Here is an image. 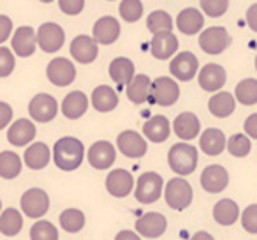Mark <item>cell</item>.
Returning <instances> with one entry per match:
<instances>
[{"instance_id":"obj_33","label":"cell","mask_w":257,"mask_h":240,"mask_svg":"<svg viewBox=\"0 0 257 240\" xmlns=\"http://www.w3.org/2000/svg\"><path fill=\"white\" fill-rule=\"evenodd\" d=\"M152 79L148 78L147 74H136L134 79L125 87V92H127V97L131 103L134 104H143L148 103L152 94Z\"/></svg>"},{"instance_id":"obj_6","label":"cell","mask_w":257,"mask_h":240,"mask_svg":"<svg viewBox=\"0 0 257 240\" xmlns=\"http://www.w3.org/2000/svg\"><path fill=\"white\" fill-rule=\"evenodd\" d=\"M20 205H22V210L27 217L41 219L43 215H46L48 208H50V196L44 189L32 187V189L23 193Z\"/></svg>"},{"instance_id":"obj_13","label":"cell","mask_w":257,"mask_h":240,"mask_svg":"<svg viewBox=\"0 0 257 240\" xmlns=\"http://www.w3.org/2000/svg\"><path fill=\"white\" fill-rule=\"evenodd\" d=\"M86 159H88L92 168L109 170L111 166H113L114 159H116V148H114V145L109 143V141L99 140L88 148Z\"/></svg>"},{"instance_id":"obj_17","label":"cell","mask_w":257,"mask_h":240,"mask_svg":"<svg viewBox=\"0 0 257 240\" xmlns=\"http://www.w3.org/2000/svg\"><path fill=\"white\" fill-rule=\"evenodd\" d=\"M199 184L210 194L222 193L229 186V173L222 165H210L201 173Z\"/></svg>"},{"instance_id":"obj_5","label":"cell","mask_w":257,"mask_h":240,"mask_svg":"<svg viewBox=\"0 0 257 240\" xmlns=\"http://www.w3.org/2000/svg\"><path fill=\"white\" fill-rule=\"evenodd\" d=\"M180 99V85L173 76H159L152 83V94L148 103L159 106H173Z\"/></svg>"},{"instance_id":"obj_12","label":"cell","mask_w":257,"mask_h":240,"mask_svg":"<svg viewBox=\"0 0 257 240\" xmlns=\"http://www.w3.org/2000/svg\"><path fill=\"white\" fill-rule=\"evenodd\" d=\"M136 182H134V177L131 172L123 168H116L113 172L107 173L106 177V189L111 196L114 198H127L128 194L133 193Z\"/></svg>"},{"instance_id":"obj_8","label":"cell","mask_w":257,"mask_h":240,"mask_svg":"<svg viewBox=\"0 0 257 240\" xmlns=\"http://www.w3.org/2000/svg\"><path fill=\"white\" fill-rule=\"evenodd\" d=\"M169 72L178 82H190L199 72V60L192 51H180L169 62Z\"/></svg>"},{"instance_id":"obj_48","label":"cell","mask_w":257,"mask_h":240,"mask_svg":"<svg viewBox=\"0 0 257 240\" xmlns=\"http://www.w3.org/2000/svg\"><path fill=\"white\" fill-rule=\"evenodd\" d=\"M243 131H245L246 136H250L252 140H257V113H252L245 118Z\"/></svg>"},{"instance_id":"obj_14","label":"cell","mask_w":257,"mask_h":240,"mask_svg":"<svg viewBox=\"0 0 257 240\" xmlns=\"http://www.w3.org/2000/svg\"><path fill=\"white\" fill-rule=\"evenodd\" d=\"M134 228L145 238H159L168 229V219L161 212H147L138 219Z\"/></svg>"},{"instance_id":"obj_19","label":"cell","mask_w":257,"mask_h":240,"mask_svg":"<svg viewBox=\"0 0 257 240\" xmlns=\"http://www.w3.org/2000/svg\"><path fill=\"white\" fill-rule=\"evenodd\" d=\"M173 131L183 141L196 140L201 134V120L192 111H182L178 117L173 120Z\"/></svg>"},{"instance_id":"obj_26","label":"cell","mask_w":257,"mask_h":240,"mask_svg":"<svg viewBox=\"0 0 257 240\" xmlns=\"http://www.w3.org/2000/svg\"><path fill=\"white\" fill-rule=\"evenodd\" d=\"M36 138V126L29 118H20L8 129V141L15 147H25Z\"/></svg>"},{"instance_id":"obj_30","label":"cell","mask_w":257,"mask_h":240,"mask_svg":"<svg viewBox=\"0 0 257 240\" xmlns=\"http://www.w3.org/2000/svg\"><path fill=\"white\" fill-rule=\"evenodd\" d=\"M241 217V210H239L238 203L231 198H222L217 201L213 207V219L217 224L220 226H232L236 221Z\"/></svg>"},{"instance_id":"obj_53","label":"cell","mask_w":257,"mask_h":240,"mask_svg":"<svg viewBox=\"0 0 257 240\" xmlns=\"http://www.w3.org/2000/svg\"><path fill=\"white\" fill-rule=\"evenodd\" d=\"M0 214H2V201H0Z\"/></svg>"},{"instance_id":"obj_34","label":"cell","mask_w":257,"mask_h":240,"mask_svg":"<svg viewBox=\"0 0 257 240\" xmlns=\"http://www.w3.org/2000/svg\"><path fill=\"white\" fill-rule=\"evenodd\" d=\"M23 228V215L16 208H6L0 214V233L6 236H16Z\"/></svg>"},{"instance_id":"obj_27","label":"cell","mask_w":257,"mask_h":240,"mask_svg":"<svg viewBox=\"0 0 257 240\" xmlns=\"http://www.w3.org/2000/svg\"><path fill=\"white\" fill-rule=\"evenodd\" d=\"M88 97L81 90H74V92H69L67 96L62 101V113L69 120H76V118H81L83 115L88 110Z\"/></svg>"},{"instance_id":"obj_47","label":"cell","mask_w":257,"mask_h":240,"mask_svg":"<svg viewBox=\"0 0 257 240\" xmlns=\"http://www.w3.org/2000/svg\"><path fill=\"white\" fill-rule=\"evenodd\" d=\"M11 32H13L11 18L6 15H0V44L6 43V41L11 37Z\"/></svg>"},{"instance_id":"obj_16","label":"cell","mask_w":257,"mask_h":240,"mask_svg":"<svg viewBox=\"0 0 257 240\" xmlns=\"http://www.w3.org/2000/svg\"><path fill=\"white\" fill-rule=\"evenodd\" d=\"M46 76L53 85L57 87H67L76 79V67L71 60L65 57H58L48 64Z\"/></svg>"},{"instance_id":"obj_52","label":"cell","mask_w":257,"mask_h":240,"mask_svg":"<svg viewBox=\"0 0 257 240\" xmlns=\"http://www.w3.org/2000/svg\"><path fill=\"white\" fill-rule=\"evenodd\" d=\"M39 2H44V4H50V2H53V0H39Z\"/></svg>"},{"instance_id":"obj_18","label":"cell","mask_w":257,"mask_h":240,"mask_svg":"<svg viewBox=\"0 0 257 240\" xmlns=\"http://www.w3.org/2000/svg\"><path fill=\"white\" fill-rule=\"evenodd\" d=\"M178 37L173 34V30H164V32L154 34L150 43V51L157 60H169L178 51Z\"/></svg>"},{"instance_id":"obj_54","label":"cell","mask_w":257,"mask_h":240,"mask_svg":"<svg viewBox=\"0 0 257 240\" xmlns=\"http://www.w3.org/2000/svg\"><path fill=\"white\" fill-rule=\"evenodd\" d=\"M255 71H257V57H255Z\"/></svg>"},{"instance_id":"obj_1","label":"cell","mask_w":257,"mask_h":240,"mask_svg":"<svg viewBox=\"0 0 257 240\" xmlns=\"http://www.w3.org/2000/svg\"><path fill=\"white\" fill-rule=\"evenodd\" d=\"M85 159V147L78 138L64 136L53 147V161L62 172H74Z\"/></svg>"},{"instance_id":"obj_9","label":"cell","mask_w":257,"mask_h":240,"mask_svg":"<svg viewBox=\"0 0 257 240\" xmlns=\"http://www.w3.org/2000/svg\"><path fill=\"white\" fill-rule=\"evenodd\" d=\"M58 113V103L50 94H37L29 103V115L39 124L51 122Z\"/></svg>"},{"instance_id":"obj_50","label":"cell","mask_w":257,"mask_h":240,"mask_svg":"<svg viewBox=\"0 0 257 240\" xmlns=\"http://www.w3.org/2000/svg\"><path fill=\"white\" fill-rule=\"evenodd\" d=\"M114 240H141V235L138 231H131V229H121L116 233Z\"/></svg>"},{"instance_id":"obj_45","label":"cell","mask_w":257,"mask_h":240,"mask_svg":"<svg viewBox=\"0 0 257 240\" xmlns=\"http://www.w3.org/2000/svg\"><path fill=\"white\" fill-rule=\"evenodd\" d=\"M58 6H60L64 15L76 16L85 8V0H58Z\"/></svg>"},{"instance_id":"obj_32","label":"cell","mask_w":257,"mask_h":240,"mask_svg":"<svg viewBox=\"0 0 257 240\" xmlns=\"http://www.w3.org/2000/svg\"><path fill=\"white\" fill-rule=\"evenodd\" d=\"M50 159H51V150L46 143H43V141H36V143L29 145L25 150V155H23L25 166L30 170L46 168Z\"/></svg>"},{"instance_id":"obj_36","label":"cell","mask_w":257,"mask_h":240,"mask_svg":"<svg viewBox=\"0 0 257 240\" xmlns=\"http://www.w3.org/2000/svg\"><path fill=\"white\" fill-rule=\"evenodd\" d=\"M234 97L243 106H253L257 104V79L255 78H245L236 85Z\"/></svg>"},{"instance_id":"obj_42","label":"cell","mask_w":257,"mask_h":240,"mask_svg":"<svg viewBox=\"0 0 257 240\" xmlns=\"http://www.w3.org/2000/svg\"><path fill=\"white\" fill-rule=\"evenodd\" d=\"M201 11L210 18H220L227 13L229 0H199Z\"/></svg>"},{"instance_id":"obj_21","label":"cell","mask_w":257,"mask_h":240,"mask_svg":"<svg viewBox=\"0 0 257 240\" xmlns=\"http://www.w3.org/2000/svg\"><path fill=\"white\" fill-rule=\"evenodd\" d=\"M71 55L79 64H92L99 55V43L92 36H78L71 43Z\"/></svg>"},{"instance_id":"obj_11","label":"cell","mask_w":257,"mask_h":240,"mask_svg":"<svg viewBox=\"0 0 257 240\" xmlns=\"http://www.w3.org/2000/svg\"><path fill=\"white\" fill-rule=\"evenodd\" d=\"M65 34L60 25L53 22L43 23L37 30V44L44 53H55L64 46Z\"/></svg>"},{"instance_id":"obj_39","label":"cell","mask_w":257,"mask_h":240,"mask_svg":"<svg viewBox=\"0 0 257 240\" xmlns=\"http://www.w3.org/2000/svg\"><path fill=\"white\" fill-rule=\"evenodd\" d=\"M147 29L150 30L152 34H159L164 32V30H173V18L169 13L166 11H154L148 15L147 18Z\"/></svg>"},{"instance_id":"obj_20","label":"cell","mask_w":257,"mask_h":240,"mask_svg":"<svg viewBox=\"0 0 257 240\" xmlns=\"http://www.w3.org/2000/svg\"><path fill=\"white\" fill-rule=\"evenodd\" d=\"M37 46H39L37 44V32L32 27H20L13 34L11 48L15 51V55H18V57H32L36 53Z\"/></svg>"},{"instance_id":"obj_15","label":"cell","mask_w":257,"mask_h":240,"mask_svg":"<svg viewBox=\"0 0 257 240\" xmlns=\"http://www.w3.org/2000/svg\"><path fill=\"white\" fill-rule=\"evenodd\" d=\"M197 82L203 90L215 94L224 89L225 82H227V72L220 64H206L197 72Z\"/></svg>"},{"instance_id":"obj_28","label":"cell","mask_w":257,"mask_h":240,"mask_svg":"<svg viewBox=\"0 0 257 240\" xmlns=\"http://www.w3.org/2000/svg\"><path fill=\"white\" fill-rule=\"evenodd\" d=\"M236 103H238V101H236L234 94L225 92V90H218V92H215L213 96L210 97V101H208V110H210V113L213 115V117L225 118L234 113Z\"/></svg>"},{"instance_id":"obj_25","label":"cell","mask_w":257,"mask_h":240,"mask_svg":"<svg viewBox=\"0 0 257 240\" xmlns=\"http://www.w3.org/2000/svg\"><path fill=\"white\" fill-rule=\"evenodd\" d=\"M171 134V122L164 115H154L143 124V136L152 143H164Z\"/></svg>"},{"instance_id":"obj_31","label":"cell","mask_w":257,"mask_h":240,"mask_svg":"<svg viewBox=\"0 0 257 240\" xmlns=\"http://www.w3.org/2000/svg\"><path fill=\"white\" fill-rule=\"evenodd\" d=\"M90 103L99 113H109L118 106V94L109 85H99L93 89Z\"/></svg>"},{"instance_id":"obj_10","label":"cell","mask_w":257,"mask_h":240,"mask_svg":"<svg viewBox=\"0 0 257 240\" xmlns=\"http://www.w3.org/2000/svg\"><path fill=\"white\" fill-rule=\"evenodd\" d=\"M116 147L125 157L140 159L148 152L147 138L138 131H121L116 138Z\"/></svg>"},{"instance_id":"obj_23","label":"cell","mask_w":257,"mask_h":240,"mask_svg":"<svg viewBox=\"0 0 257 240\" xmlns=\"http://www.w3.org/2000/svg\"><path fill=\"white\" fill-rule=\"evenodd\" d=\"M199 148L206 155H220L224 150H227V138L217 127H208L199 136Z\"/></svg>"},{"instance_id":"obj_46","label":"cell","mask_w":257,"mask_h":240,"mask_svg":"<svg viewBox=\"0 0 257 240\" xmlns=\"http://www.w3.org/2000/svg\"><path fill=\"white\" fill-rule=\"evenodd\" d=\"M13 120V108L11 104L0 101V131L6 129V127L11 124Z\"/></svg>"},{"instance_id":"obj_40","label":"cell","mask_w":257,"mask_h":240,"mask_svg":"<svg viewBox=\"0 0 257 240\" xmlns=\"http://www.w3.org/2000/svg\"><path fill=\"white\" fill-rule=\"evenodd\" d=\"M30 240H58V229L53 222L39 219L30 228Z\"/></svg>"},{"instance_id":"obj_4","label":"cell","mask_w":257,"mask_h":240,"mask_svg":"<svg viewBox=\"0 0 257 240\" xmlns=\"http://www.w3.org/2000/svg\"><path fill=\"white\" fill-rule=\"evenodd\" d=\"M164 179L155 172H147L140 175L134 187V196L140 203L150 205L159 201V198L164 194Z\"/></svg>"},{"instance_id":"obj_7","label":"cell","mask_w":257,"mask_h":240,"mask_svg":"<svg viewBox=\"0 0 257 240\" xmlns=\"http://www.w3.org/2000/svg\"><path fill=\"white\" fill-rule=\"evenodd\" d=\"M231 44V36L224 27H208L201 32L199 46L208 55H220Z\"/></svg>"},{"instance_id":"obj_29","label":"cell","mask_w":257,"mask_h":240,"mask_svg":"<svg viewBox=\"0 0 257 240\" xmlns=\"http://www.w3.org/2000/svg\"><path fill=\"white\" fill-rule=\"evenodd\" d=\"M109 76L118 87H127L136 76V67L127 57H116L109 64Z\"/></svg>"},{"instance_id":"obj_35","label":"cell","mask_w":257,"mask_h":240,"mask_svg":"<svg viewBox=\"0 0 257 240\" xmlns=\"http://www.w3.org/2000/svg\"><path fill=\"white\" fill-rule=\"evenodd\" d=\"M23 161L18 154L11 150L0 152V177L6 180L16 179V177L22 173Z\"/></svg>"},{"instance_id":"obj_41","label":"cell","mask_w":257,"mask_h":240,"mask_svg":"<svg viewBox=\"0 0 257 240\" xmlns=\"http://www.w3.org/2000/svg\"><path fill=\"white\" fill-rule=\"evenodd\" d=\"M118 11H120L123 22L136 23L143 16V4H141V0H121Z\"/></svg>"},{"instance_id":"obj_3","label":"cell","mask_w":257,"mask_h":240,"mask_svg":"<svg viewBox=\"0 0 257 240\" xmlns=\"http://www.w3.org/2000/svg\"><path fill=\"white\" fill-rule=\"evenodd\" d=\"M164 200L169 208L176 212H182L190 207L194 200L192 186L187 182L185 177H173L164 186Z\"/></svg>"},{"instance_id":"obj_44","label":"cell","mask_w":257,"mask_h":240,"mask_svg":"<svg viewBox=\"0 0 257 240\" xmlns=\"http://www.w3.org/2000/svg\"><path fill=\"white\" fill-rule=\"evenodd\" d=\"M15 51H11L6 46H0V78L11 76V72L15 71Z\"/></svg>"},{"instance_id":"obj_24","label":"cell","mask_w":257,"mask_h":240,"mask_svg":"<svg viewBox=\"0 0 257 240\" xmlns=\"http://www.w3.org/2000/svg\"><path fill=\"white\" fill-rule=\"evenodd\" d=\"M204 13L196 8H187L176 16V29L185 36H196L203 32L204 27Z\"/></svg>"},{"instance_id":"obj_51","label":"cell","mask_w":257,"mask_h":240,"mask_svg":"<svg viewBox=\"0 0 257 240\" xmlns=\"http://www.w3.org/2000/svg\"><path fill=\"white\" fill-rule=\"evenodd\" d=\"M190 240H215V236L208 231H197L190 236Z\"/></svg>"},{"instance_id":"obj_22","label":"cell","mask_w":257,"mask_h":240,"mask_svg":"<svg viewBox=\"0 0 257 240\" xmlns=\"http://www.w3.org/2000/svg\"><path fill=\"white\" fill-rule=\"evenodd\" d=\"M92 37L102 46H109L120 37V23L113 16H102L93 23Z\"/></svg>"},{"instance_id":"obj_2","label":"cell","mask_w":257,"mask_h":240,"mask_svg":"<svg viewBox=\"0 0 257 240\" xmlns=\"http://www.w3.org/2000/svg\"><path fill=\"white\" fill-rule=\"evenodd\" d=\"M197 161H199V148L189 145L187 141L173 145L168 152V165L173 170V173L180 177H189L196 172Z\"/></svg>"},{"instance_id":"obj_38","label":"cell","mask_w":257,"mask_h":240,"mask_svg":"<svg viewBox=\"0 0 257 240\" xmlns=\"http://www.w3.org/2000/svg\"><path fill=\"white\" fill-rule=\"evenodd\" d=\"M60 226L67 233H78L85 226V214L78 208H67L60 214Z\"/></svg>"},{"instance_id":"obj_49","label":"cell","mask_w":257,"mask_h":240,"mask_svg":"<svg viewBox=\"0 0 257 240\" xmlns=\"http://www.w3.org/2000/svg\"><path fill=\"white\" fill-rule=\"evenodd\" d=\"M246 25L252 32H257V4H252L246 9Z\"/></svg>"},{"instance_id":"obj_37","label":"cell","mask_w":257,"mask_h":240,"mask_svg":"<svg viewBox=\"0 0 257 240\" xmlns=\"http://www.w3.org/2000/svg\"><path fill=\"white\" fill-rule=\"evenodd\" d=\"M252 138L246 136L245 133H236L232 136H229L227 140V152L232 155V157H246L252 150Z\"/></svg>"},{"instance_id":"obj_43","label":"cell","mask_w":257,"mask_h":240,"mask_svg":"<svg viewBox=\"0 0 257 240\" xmlns=\"http://www.w3.org/2000/svg\"><path fill=\"white\" fill-rule=\"evenodd\" d=\"M239 221H241V226L245 231H248L250 235H257V203L243 208Z\"/></svg>"}]
</instances>
